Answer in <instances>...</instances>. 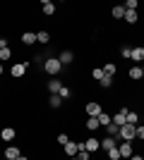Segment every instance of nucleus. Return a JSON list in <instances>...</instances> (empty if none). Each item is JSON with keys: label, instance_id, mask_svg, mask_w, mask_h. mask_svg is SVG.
<instances>
[{"label": "nucleus", "instance_id": "f8f14e48", "mask_svg": "<svg viewBox=\"0 0 144 160\" xmlns=\"http://www.w3.org/2000/svg\"><path fill=\"white\" fill-rule=\"evenodd\" d=\"M58 60H60V65L65 67V65H70V62H75V53H72V50H62Z\"/></svg>", "mask_w": 144, "mask_h": 160}, {"label": "nucleus", "instance_id": "393cba45", "mask_svg": "<svg viewBox=\"0 0 144 160\" xmlns=\"http://www.w3.org/2000/svg\"><path fill=\"white\" fill-rule=\"evenodd\" d=\"M36 43H51V33L48 31H39L36 33Z\"/></svg>", "mask_w": 144, "mask_h": 160}, {"label": "nucleus", "instance_id": "c9c22d12", "mask_svg": "<svg viewBox=\"0 0 144 160\" xmlns=\"http://www.w3.org/2000/svg\"><path fill=\"white\" fill-rule=\"evenodd\" d=\"M137 139L144 141V124H137Z\"/></svg>", "mask_w": 144, "mask_h": 160}, {"label": "nucleus", "instance_id": "f257e3e1", "mask_svg": "<svg viewBox=\"0 0 144 160\" xmlns=\"http://www.w3.org/2000/svg\"><path fill=\"white\" fill-rule=\"evenodd\" d=\"M118 139L120 141H135L137 139V127H135V124H123V127H120V132H118Z\"/></svg>", "mask_w": 144, "mask_h": 160}, {"label": "nucleus", "instance_id": "2eb2a0df", "mask_svg": "<svg viewBox=\"0 0 144 160\" xmlns=\"http://www.w3.org/2000/svg\"><path fill=\"white\" fill-rule=\"evenodd\" d=\"M127 24H137V19H139V14H137V10H125V17H123Z\"/></svg>", "mask_w": 144, "mask_h": 160}, {"label": "nucleus", "instance_id": "9d476101", "mask_svg": "<svg viewBox=\"0 0 144 160\" xmlns=\"http://www.w3.org/2000/svg\"><path fill=\"white\" fill-rule=\"evenodd\" d=\"M127 77H130L132 81H142V79H144L142 67H139V65H130V72H127Z\"/></svg>", "mask_w": 144, "mask_h": 160}, {"label": "nucleus", "instance_id": "a878e982", "mask_svg": "<svg viewBox=\"0 0 144 160\" xmlns=\"http://www.w3.org/2000/svg\"><path fill=\"white\" fill-rule=\"evenodd\" d=\"M43 14H48V17H51V14H55V5L53 2H48V0H43Z\"/></svg>", "mask_w": 144, "mask_h": 160}, {"label": "nucleus", "instance_id": "a211bd4d", "mask_svg": "<svg viewBox=\"0 0 144 160\" xmlns=\"http://www.w3.org/2000/svg\"><path fill=\"white\" fill-rule=\"evenodd\" d=\"M22 43H24V46H34L36 43V33H31V31L22 33Z\"/></svg>", "mask_w": 144, "mask_h": 160}, {"label": "nucleus", "instance_id": "f03ea898", "mask_svg": "<svg viewBox=\"0 0 144 160\" xmlns=\"http://www.w3.org/2000/svg\"><path fill=\"white\" fill-rule=\"evenodd\" d=\"M60 69H62V65H60V60H58V58H48V60L43 62V72L51 74V77L60 74Z\"/></svg>", "mask_w": 144, "mask_h": 160}, {"label": "nucleus", "instance_id": "6e6552de", "mask_svg": "<svg viewBox=\"0 0 144 160\" xmlns=\"http://www.w3.org/2000/svg\"><path fill=\"white\" fill-rule=\"evenodd\" d=\"M118 151H120V160L130 158V155H132V146H130V141H120V143H118Z\"/></svg>", "mask_w": 144, "mask_h": 160}, {"label": "nucleus", "instance_id": "c03bdc74", "mask_svg": "<svg viewBox=\"0 0 144 160\" xmlns=\"http://www.w3.org/2000/svg\"><path fill=\"white\" fill-rule=\"evenodd\" d=\"M142 160H144V155H142Z\"/></svg>", "mask_w": 144, "mask_h": 160}, {"label": "nucleus", "instance_id": "ea45409f", "mask_svg": "<svg viewBox=\"0 0 144 160\" xmlns=\"http://www.w3.org/2000/svg\"><path fill=\"white\" fill-rule=\"evenodd\" d=\"M3 72H5V67H3V65H0V74H3Z\"/></svg>", "mask_w": 144, "mask_h": 160}, {"label": "nucleus", "instance_id": "79ce46f5", "mask_svg": "<svg viewBox=\"0 0 144 160\" xmlns=\"http://www.w3.org/2000/svg\"><path fill=\"white\" fill-rule=\"evenodd\" d=\"M70 160H77V155H75V158H70Z\"/></svg>", "mask_w": 144, "mask_h": 160}, {"label": "nucleus", "instance_id": "f704fd0d", "mask_svg": "<svg viewBox=\"0 0 144 160\" xmlns=\"http://www.w3.org/2000/svg\"><path fill=\"white\" fill-rule=\"evenodd\" d=\"M137 7H139L137 0H127V2H125V10H137Z\"/></svg>", "mask_w": 144, "mask_h": 160}, {"label": "nucleus", "instance_id": "9b49d317", "mask_svg": "<svg viewBox=\"0 0 144 160\" xmlns=\"http://www.w3.org/2000/svg\"><path fill=\"white\" fill-rule=\"evenodd\" d=\"M110 120H113V124H118V127H123V124H127V110H120V112H115L113 115V117H110Z\"/></svg>", "mask_w": 144, "mask_h": 160}, {"label": "nucleus", "instance_id": "1a4fd4ad", "mask_svg": "<svg viewBox=\"0 0 144 160\" xmlns=\"http://www.w3.org/2000/svg\"><path fill=\"white\" fill-rule=\"evenodd\" d=\"M118 143H120L118 139H113V136H106V139H101V151H103V153H108L110 148H115Z\"/></svg>", "mask_w": 144, "mask_h": 160}, {"label": "nucleus", "instance_id": "aec40b11", "mask_svg": "<svg viewBox=\"0 0 144 160\" xmlns=\"http://www.w3.org/2000/svg\"><path fill=\"white\" fill-rule=\"evenodd\" d=\"M84 127L89 129V132H96V129L101 127V124H99V120H96V117H89V120L84 122Z\"/></svg>", "mask_w": 144, "mask_h": 160}, {"label": "nucleus", "instance_id": "c85d7f7f", "mask_svg": "<svg viewBox=\"0 0 144 160\" xmlns=\"http://www.w3.org/2000/svg\"><path fill=\"white\" fill-rule=\"evenodd\" d=\"M99 84H101L103 88H110V84H113V77H108V74H103V79L99 81Z\"/></svg>", "mask_w": 144, "mask_h": 160}, {"label": "nucleus", "instance_id": "4c0bfd02", "mask_svg": "<svg viewBox=\"0 0 144 160\" xmlns=\"http://www.w3.org/2000/svg\"><path fill=\"white\" fill-rule=\"evenodd\" d=\"M130 160H142V155H137V153H132V155H130Z\"/></svg>", "mask_w": 144, "mask_h": 160}, {"label": "nucleus", "instance_id": "e433bc0d", "mask_svg": "<svg viewBox=\"0 0 144 160\" xmlns=\"http://www.w3.org/2000/svg\"><path fill=\"white\" fill-rule=\"evenodd\" d=\"M3 48H10L7 46V38H0V50H3Z\"/></svg>", "mask_w": 144, "mask_h": 160}, {"label": "nucleus", "instance_id": "2f4dec72", "mask_svg": "<svg viewBox=\"0 0 144 160\" xmlns=\"http://www.w3.org/2000/svg\"><path fill=\"white\" fill-rule=\"evenodd\" d=\"M130 53H132V46H123L120 48V55H123L125 60H130Z\"/></svg>", "mask_w": 144, "mask_h": 160}, {"label": "nucleus", "instance_id": "20e7f679", "mask_svg": "<svg viewBox=\"0 0 144 160\" xmlns=\"http://www.w3.org/2000/svg\"><path fill=\"white\" fill-rule=\"evenodd\" d=\"M29 69V62H19V65H12V69H10V74H12V79H19V77H24Z\"/></svg>", "mask_w": 144, "mask_h": 160}, {"label": "nucleus", "instance_id": "58836bf2", "mask_svg": "<svg viewBox=\"0 0 144 160\" xmlns=\"http://www.w3.org/2000/svg\"><path fill=\"white\" fill-rule=\"evenodd\" d=\"M17 160H29V158H27V155H19V158H17Z\"/></svg>", "mask_w": 144, "mask_h": 160}, {"label": "nucleus", "instance_id": "423d86ee", "mask_svg": "<svg viewBox=\"0 0 144 160\" xmlns=\"http://www.w3.org/2000/svg\"><path fill=\"white\" fill-rule=\"evenodd\" d=\"M130 60H132V62H137V65H142V62H144V46H135V48H132Z\"/></svg>", "mask_w": 144, "mask_h": 160}, {"label": "nucleus", "instance_id": "39448f33", "mask_svg": "<svg viewBox=\"0 0 144 160\" xmlns=\"http://www.w3.org/2000/svg\"><path fill=\"white\" fill-rule=\"evenodd\" d=\"M79 148H82V143H75V141H67V143L62 146V151H65V155H70V158H75V155L79 153Z\"/></svg>", "mask_w": 144, "mask_h": 160}, {"label": "nucleus", "instance_id": "4be33fe9", "mask_svg": "<svg viewBox=\"0 0 144 160\" xmlns=\"http://www.w3.org/2000/svg\"><path fill=\"white\" fill-rule=\"evenodd\" d=\"M127 124H135V127L139 124V115L135 110H127Z\"/></svg>", "mask_w": 144, "mask_h": 160}, {"label": "nucleus", "instance_id": "473e14b6", "mask_svg": "<svg viewBox=\"0 0 144 160\" xmlns=\"http://www.w3.org/2000/svg\"><path fill=\"white\" fill-rule=\"evenodd\" d=\"M55 141H58L60 146H65V143H67V141H70V136H67V134H65V132H62V134H58V139H55Z\"/></svg>", "mask_w": 144, "mask_h": 160}, {"label": "nucleus", "instance_id": "b1692460", "mask_svg": "<svg viewBox=\"0 0 144 160\" xmlns=\"http://www.w3.org/2000/svg\"><path fill=\"white\" fill-rule=\"evenodd\" d=\"M101 69H103V74H108V77H113V74L118 72V67L113 65V62H106V65H103Z\"/></svg>", "mask_w": 144, "mask_h": 160}, {"label": "nucleus", "instance_id": "72a5a7b5", "mask_svg": "<svg viewBox=\"0 0 144 160\" xmlns=\"http://www.w3.org/2000/svg\"><path fill=\"white\" fill-rule=\"evenodd\" d=\"M70 96H72V91H70L67 86H62V88H60V98H62V100H67Z\"/></svg>", "mask_w": 144, "mask_h": 160}, {"label": "nucleus", "instance_id": "6ab92c4d", "mask_svg": "<svg viewBox=\"0 0 144 160\" xmlns=\"http://www.w3.org/2000/svg\"><path fill=\"white\" fill-rule=\"evenodd\" d=\"M118 132H120V127H118V124H113V122L106 127V136H113V139H118ZM118 141H120V139H118Z\"/></svg>", "mask_w": 144, "mask_h": 160}, {"label": "nucleus", "instance_id": "f3484780", "mask_svg": "<svg viewBox=\"0 0 144 160\" xmlns=\"http://www.w3.org/2000/svg\"><path fill=\"white\" fill-rule=\"evenodd\" d=\"M60 88H62L60 79H51V81H48V91H51V93H60Z\"/></svg>", "mask_w": 144, "mask_h": 160}, {"label": "nucleus", "instance_id": "cd10ccee", "mask_svg": "<svg viewBox=\"0 0 144 160\" xmlns=\"http://www.w3.org/2000/svg\"><path fill=\"white\" fill-rule=\"evenodd\" d=\"M77 160H91V153L84 151V143H82V148H79V153H77Z\"/></svg>", "mask_w": 144, "mask_h": 160}, {"label": "nucleus", "instance_id": "5701e85b", "mask_svg": "<svg viewBox=\"0 0 144 160\" xmlns=\"http://www.w3.org/2000/svg\"><path fill=\"white\" fill-rule=\"evenodd\" d=\"M96 120H99V124H101V127H108L110 122H113V120H110V115H108V112H101L99 117H96Z\"/></svg>", "mask_w": 144, "mask_h": 160}, {"label": "nucleus", "instance_id": "0eeeda50", "mask_svg": "<svg viewBox=\"0 0 144 160\" xmlns=\"http://www.w3.org/2000/svg\"><path fill=\"white\" fill-rule=\"evenodd\" d=\"M84 151H89V153H96V151H101V139H87L84 141Z\"/></svg>", "mask_w": 144, "mask_h": 160}, {"label": "nucleus", "instance_id": "412c9836", "mask_svg": "<svg viewBox=\"0 0 144 160\" xmlns=\"http://www.w3.org/2000/svg\"><path fill=\"white\" fill-rule=\"evenodd\" d=\"M48 103H51V108H60V105H62V98H60V93H51Z\"/></svg>", "mask_w": 144, "mask_h": 160}, {"label": "nucleus", "instance_id": "a19ab883", "mask_svg": "<svg viewBox=\"0 0 144 160\" xmlns=\"http://www.w3.org/2000/svg\"><path fill=\"white\" fill-rule=\"evenodd\" d=\"M139 67H142V74H144V62H142V65H139Z\"/></svg>", "mask_w": 144, "mask_h": 160}, {"label": "nucleus", "instance_id": "bb28decb", "mask_svg": "<svg viewBox=\"0 0 144 160\" xmlns=\"http://www.w3.org/2000/svg\"><path fill=\"white\" fill-rule=\"evenodd\" d=\"M10 58H12V50H10V48H3V50H0V62H7Z\"/></svg>", "mask_w": 144, "mask_h": 160}, {"label": "nucleus", "instance_id": "c756f323", "mask_svg": "<svg viewBox=\"0 0 144 160\" xmlns=\"http://www.w3.org/2000/svg\"><path fill=\"white\" fill-rule=\"evenodd\" d=\"M91 77H94L96 81H101L103 79V69H101V67H94V69H91Z\"/></svg>", "mask_w": 144, "mask_h": 160}, {"label": "nucleus", "instance_id": "4468645a", "mask_svg": "<svg viewBox=\"0 0 144 160\" xmlns=\"http://www.w3.org/2000/svg\"><path fill=\"white\" fill-rule=\"evenodd\" d=\"M19 155H22V151H19L17 146H7V148H5V158H10V160H17Z\"/></svg>", "mask_w": 144, "mask_h": 160}, {"label": "nucleus", "instance_id": "ddd939ff", "mask_svg": "<svg viewBox=\"0 0 144 160\" xmlns=\"http://www.w3.org/2000/svg\"><path fill=\"white\" fill-rule=\"evenodd\" d=\"M110 17H113V19H123L125 17V5H113L110 7Z\"/></svg>", "mask_w": 144, "mask_h": 160}, {"label": "nucleus", "instance_id": "7c9ffc66", "mask_svg": "<svg viewBox=\"0 0 144 160\" xmlns=\"http://www.w3.org/2000/svg\"><path fill=\"white\" fill-rule=\"evenodd\" d=\"M106 155H108L110 160H120V151H118V146H115V148H110V151H108Z\"/></svg>", "mask_w": 144, "mask_h": 160}, {"label": "nucleus", "instance_id": "7ed1b4c3", "mask_svg": "<svg viewBox=\"0 0 144 160\" xmlns=\"http://www.w3.org/2000/svg\"><path fill=\"white\" fill-rule=\"evenodd\" d=\"M84 110H87L89 117H99V115L103 112V110H101V103H96V100H89V103L84 105Z\"/></svg>", "mask_w": 144, "mask_h": 160}, {"label": "nucleus", "instance_id": "dca6fc26", "mask_svg": "<svg viewBox=\"0 0 144 160\" xmlns=\"http://www.w3.org/2000/svg\"><path fill=\"white\" fill-rule=\"evenodd\" d=\"M14 136H17V132H14L12 127H5L3 132H0V139H3V141H12Z\"/></svg>", "mask_w": 144, "mask_h": 160}, {"label": "nucleus", "instance_id": "37998d69", "mask_svg": "<svg viewBox=\"0 0 144 160\" xmlns=\"http://www.w3.org/2000/svg\"><path fill=\"white\" fill-rule=\"evenodd\" d=\"M5 160H10V158H5Z\"/></svg>", "mask_w": 144, "mask_h": 160}, {"label": "nucleus", "instance_id": "a18cd8bd", "mask_svg": "<svg viewBox=\"0 0 144 160\" xmlns=\"http://www.w3.org/2000/svg\"><path fill=\"white\" fill-rule=\"evenodd\" d=\"M0 84H3V81H0Z\"/></svg>", "mask_w": 144, "mask_h": 160}]
</instances>
